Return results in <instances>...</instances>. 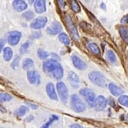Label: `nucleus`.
I'll use <instances>...</instances> for the list:
<instances>
[{
    "instance_id": "9d476101",
    "label": "nucleus",
    "mask_w": 128,
    "mask_h": 128,
    "mask_svg": "<svg viewBox=\"0 0 128 128\" xmlns=\"http://www.w3.org/2000/svg\"><path fill=\"white\" fill-rule=\"evenodd\" d=\"M107 104H108L107 99L104 96H99L95 99L93 107H94L97 111H102L106 108Z\"/></svg>"
},
{
    "instance_id": "39448f33",
    "label": "nucleus",
    "mask_w": 128,
    "mask_h": 128,
    "mask_svg": "<svg viewBox=\"0 0 128 128\" xmlns=\"http://www.w3.org/2000/svg\"><path fill=\"white\" fill-rule=\"evenodd\" d=\"M80 94L85 98L87 103L90 106L93 107L96 99V94L94 92L88 88H83L80 90Z\"/></svg>"
},
{
    "instance_id": "2eb2a0df",
    "label": "nucleus",
    "mask_w": 128,
    "mask_h": 128,
    "mask_svg": "<svg viewBox=\"0 0 128 128\" xmlns=\"http://www.w3.org/2000/svg\"><path fill=\"white\" fill-rule=\"evenodd\" d=\"M46 90L47 94L48 97L53 100H58V96H57L55 88H54V84L51 82H49L46 84Z\"/></svg>"
},
{
    "instance_id": "4be33fe9",
    "label": "nucleus",
    "mask_w": 128,
    "mask_h": 128,
    "mask_svg": "<svg viewBox=\"0 0 128 128\" xmlns=\"http://www.w3.org/2000/svg\"><path fill=\"white\" fill-rule=\"evenodd\" d=\"M34 62L31 58H26L22 63V68L24 70H29L34 66Z\"/></svg>"
},
{
    "instance_id": "20e7f679",
    "label": "nucleus",
    "mask_w": 128,
    "mask_h": 128,
    "mask_svg": "<svg viewBox=\"0 0 128 128\" xmlns=\"http://www.w3.org/2000/svg\"><path fill=\"white\" fill-rule=\"evenodd\" d=\"M56 89L59 97L62 102L65 104L67 103L69 99V95H68V90L66 84L62 82H58L56 84Z\"/></svg>"
},
{
    "instance_id": "f3484780",
    "label": "nucleus",
    "mask_w": 128,
    "mask_h": 128,
    "mask_svg": "<svg viewBox=\"0 0 128 128\" xmlns=\"http://www.w3.org/2000/svg\"><path fill=\"white\" fill-rule=\"evenodd\" d=\"M108 88H109V90L112 94L114 95V96H121L124 93V90H122L120 86L114 83H110L108 84Z\"/></svg>"
},
{
    "instance_id": "58836bf2",
    "label": "nucleus",
    "mask_w": 128,
    "mask_h": 128,
    "mask_svg": "<svg viewBox=\"0 0 128 128\" xmlns=\"http://www.w3.org/2000/svg\"><path fill=\"white\" fill-rule=\"evenodd\" d=\"M0 112H3V113H6V109L3 107V106H2V105L0 104Z\"/></svg>"
},
{
    "instance_id": "b1692460",
    "label": "nucleus",
    "mask_w": 128,
    "mask_h": 128,
    "mask_svg": "<svg viewBox=\"0 0 128 128\" xmlns=\"http://www.w3.org/2000/svg\"><path fill=\"white\" fill-rule=\"evenodd\" d=\"M106 58L110 62L114 64L116 62V56L112 50H108L106 52Z\"/></svg>"
},
{
    "instance_id": "2f4dec72",
    "label": "nucleus",
    "mask_w": 128,
    "mask_h": 128,
    "mask_svg": "<svg viewBox=\"0 0 128 128\" xmlns=\"http://www.w3.org/2000/svg\"><path fill=\"white\" fill-rule=\"evenodd\" d=\"M29 46H30V44L28 42H25V43H24V44L20 46V54H25V53L27 52V51H28V49L29 48Z\"/></svg>"
},
{
    "instance_id": "1a4fd4ad",
    "label": "nucleus",
    "mask_w": 128,
    "mask_h": 128,
    "mask_svg": "<svg viewBox=\"0 0 128 128\" xmlns=\"http://www.w3.org/2000/svg\"><path fill=\"white\" fill-rule=\"evenodd\" d=\"M48 22L46 17H39L34 19L30 24V28L34 30H40L44 28Z\"/></svg>"
},
{
    "instance_id": "cd10ccee",
    "label": "nucleus",
    "mask_w": 128,
    "mask_h": 128,
    "mask_svg": "<svg viewBox=\"0 0 128 128\" xmlns=\"http://www.w3.org/2000/svg\"><path fill=\"white\" fill-rule=\"evenodd\" d=\"M128 28L126 27H121L120 28V34L122 37V38L124 40L125 42H128Z\"/></svg>"
},
{
    "instance_id": "c9c22d12",
    "label": "nucleus",
    "mask_w": 128,
    "mask_h": 128,
    "mask_svg": "<svg viewBox=\"0 0 128 128\" xmlns=\"http://www.w3.org/2000/svg\"><path fill=\"white\" fill-rule=\"evenodd\" d=\"M69 128H84L83 126H82L80 124H72V125L70 126Z\"/></svg>"
},
{
    "instance_id": "5701e85b",
    "label": "nucleus",
    "mask_w": 128,
    "mask_h": 128,
    "mask_svg": "<svg viewBox=\"0 0 128 128\" xmlns=\"http://www.w3.org/2000/svg\"><path fill=\"white\" fill-rule=\"evenodd\" d=\"M70 5L72 10L76 13H79L81 11V7L76 0H70Z\"/></svg>"
},
{
    "instance_id": "f03ea898",
    "label": "nucleus",
    "mask_w": 128,
    "mask_h": 128,
    "mask_svg": "<svg viewBox=\"0 0 128 128\" xmlns=\"http://www.w3.org/2000/svg\"><path fill=\"white\" fill-rule=\"evenodd\" d=\"M88 76L90 82L99 87H105L107 85V79L101 72L93 70L89 73Z\"/></svg>"
},
{
    "instance_id": "a878e982",
    "label": "nucleus",
    "mask_w": 128,
    "mask_h": 128,
    "mask_svg": "<svg viewBox=\"0 0 128 128\" xmlns=\"http://www.w3.org/2000/svg\"><path fill=\"white\" fill-rule=\"evenodd\" d=\"M22 18L26 20L27 21H30V20H32L34 19V17H35V14H34V12L32 11V10H28V11H26L24 12L22 14Z\"/></svg>"
},
{
    "instance_id": "6ab92c4d",
    "label": "nucleus",
    "mask_w": 128,
    "mask_h": 128,
    "mask_svg": "<svg viewBox=\"0 0 128 128\" xmlns=\"http://www.w3.org/2000/svg\"><path fill=\"white\" fill-rule=\"evenodd\" d=\"M87 47L88 48V50L94 54H96V55H99V54H100V49H99V46L96 43H93V42L89 43V44H88Z\"/></svg>"
},
{
    "instance_id": "bb28decb",
    "label": "nucleus",
    "mask_w": 128,
    "mask_h": 128,
    "mask_svg": "<svg viewBox=\"0 0 128 128\" xmlns=\"http://www.w3.org/2000/svg\"><path fill=\"white\" fill-rule=\"evenodd\" d=\"M12 97L7 93H0V102H8L12 100Z\"/></svg>"
},
{
    "instance_id": "f8f14e48",
    "label": "nucleus",
    "mask_w": 128,
    "mask_h": 128,
    "mask_svg": "<svg viewBox=\"0 0 128 128\" xmlns=\"http://www.w3.org/2000/svg\"><path fill=\"white\" fill-rule=\"evenodd\" d=\"M13 8L18 12H22L28 8V4L24 0H14L12 2Z\"/></svg>"
},
{
    "instance_id": "423d86ee",
    "label": "nucleus",
    "mask_w": 128,
    "mask_h": 128,
    "mask_svg": "<svg viewBox=\"0 0 128 128\" xmlns=\"http://www.w3.org/2000/svg\"><path fill=\"white\" fill-rule=\"evenodd\" d=\"M22 37V34L19 31H12L10 32L8 35L7 40L8 44L12 46L18 45Z\"/></svg>"
},
{
    "instance_id": "ea45409f",
    "label": "nucleus",
    "mask_w": 128,
    "mask_h": 128,
    "mask_svg": "<svg viewBox=\"0 0 128 128\" xmlns=\"http://www.w3.org/2000/svg\"><path fill=\"white\" fill-rule=\"evenodd\" d=\"M100 7L102 8V9H104V10H105V9H106V5H105L104 3H101V4H100Z\"/></svg>"
},
{
    "instance_id": "a211bd4d",
    "label": "nucleus",
    "mask_w": 128,
    "mask_h": 128,
    "mask_svg": "<svg viewBox=\"0 0 128 128\" xmlns=\"http://www.w3.org/2000/svg\"><path fill=\"white\" fill-rule=\"evenodd\" d=\"M13 50L10 48V47H6L3 49V59L4 61L9 62L12 59L13 57Z\"/></svg>"
},
{
    "instance_id": "7ed1b4c3",
    "label": "nucleus",
    "mask_w": 128,
    "mask_h": 128,
    "mask_svg": "<svg viewBox=\"0 0 128 128\" xmlns=\"http://www.w3.org/2000/svg\"><path fill=\"white\" fill-rule=\"evenodd\" d=\"M70 103L72 109L77 113H82L86 110V105L77 94L72 95Z\"/></svg>"
},
{
    "instance_id": "7c9ffc66",
    "label": "nucleus",
    "mask_w": 128,
    "mask_h": 128,
    "mask_svg": "<svg viewBox=\"0 0 128 128\" xmlns=\"http://www.w3.org/2000/svg\"><path fill=\"white\" fill-rule=\"evenodd\" d=\"M20 56H17L14 58V60H13L12 64H11V67H12L13 69H14V70H16V68H17V67L19 66V62H20Z\"/></svg>"
},
{
    "instance_id": "0eeeda50",
    "label": "nucleus",
    "mask_w": 128,
    "mask_h": 128,
    "mask_svg": "<svg viewBox=\"0 0 128 128\" xmlns=\"http://www.w3.org/2000/svg\"><path fill=\"white\" fill-rule=\"evenodd\" d=\"M27 78L30 83L33 85H39L41 82V77L36 70H30L27 72Z\"/></svg>"
},
{
    "instance_id": "f257e3e1",
    "label": "nucleus",
    "mask_w": 128,
    "mask_h": 128,
    "mask_svg": "<svg viewBox=\"0 0 128 128\" xmlns=\"http://www.w3.org/2000/svg\"><path fill=\"white\" fill-rule=\"evenodd\" d=\"M43 71L56 80H61L64 76V69L61 64L55 59H48L43 63Z\"/></svg>"
},
{
    "instance_id": "f704fd0d",
    "label": "nucleus",
    "mask_w": 128,
    "mask_h": 128,
    "mask_svg": "<svg viewBox=\"0 0 128 128\" xmlns=\"http://www.w3.org/2000/svg\"><path fill=\"white\" fill-rule=\"evenodd\" d=\"M128 14H127L126 16H124V17L122 18V19H121V22H122V24H127L128 23Z\"/></svg>"
},
{
    "instance_id": "412c9836",
    "label": "nucleus",
    "mask_w": 128,
    "mask_h": 128,
    "mask_svg": "<svg viewBox=\"0 0 128 128\" xmlns=\"http://www.w3.org/2000/svg\"><path fill=\"white\" fill-rule=\"evenodd\" d=\"M58 39L62 44L68 46L70 44V39L66 33H60L58 35Z\"/></svg>"
},
{
    "instance_id": "a19ab883",
    "label": "nucleus",
    "mask_w": 128,
    "mask_h": 128,
    "mask_svg": "<svg viewBox=\"0 0 128 128\" xmlns=\"http://www.w3.org/2000/svg\"><path fill=\"white\" fill-rule=\"evenodd\" d=\"M28 3H30V4H32V3L35 2V0H28Z\"/></svg>"
},
{
    "instance_id": "aec40b11",
    "label": "nucleus",
    "mask_w": 128,
    "mask_h": 128,
    "mask_svg": "<svg viewBox=\"0 0 128 128\" xmlns=\"http://www.w3.org/2000/svg\"><path fill=\"white\" fill-rule=\"evenodd\" d=\"M28 110H29V108L28 106H21L20 107H19V109L16 110L14 114L19 117H22L24 115H25V114L28 112Z\"/></svg>"
},
{
    "instance_id": "9b49d317",
    "label": "nucleus",
    "mask_w": 128,
    "mask_h": 128,
    "mask_svg": "<svg viewBox=\"0 0 128 128\" xmlns=\"http://www.w3.org/2000/svg\"><path fill=\"white\" fill-rule=\"evenodd\" d=\"M62 30V26L58 21H54L51 24V26L46 28V32L51 35H56L59 34Z\"/></svg>"
},
{
    "instance_id": "72a5a7b5",
    "label": "nucleus",
    "mask_w": 128,
    "mask_h": 128,
    "mask_svg": "<svg viewBox=\"0 0 128 128\" xmlns=\"http://www.w3.org/2000/svg\"><path fill=\"white\" fill-rule=\"evenodd\" d=\"M58 2V4L61 8H64L65 6H66V3H65V1L64 0H57Z\"/></svg>"
},
{
    "instance_id": "473e14b6",
    "label": "nucleus",
    "mask_w": 128,
    "mask_h": 128,
    "mask_svg": "<svg viewBox=\"0 0 128 128\" xmlns=\"http://www.w3.org/2000/svg\"><path fill=\"white\" fill-rule=\"evenodd\" d=\"M25 104H26L27 105L28 107H30V108H32V109L36 110L38 108V105H36V104H34V103H32V102H25Z\"/></svg>"
},
{
    "instance_id": "c85d7f7f",
    "label": "nucleus",
    "mask_w": 128,
    "mask_h": 128,
    "mask_svg": "<svg viewBox=\"0 0 128 128\" xmlns=\"http://www.w3.org/2000/svg\"><path fill=\"white\" fill-rule=\"evenodd\" d=\"M58 119V116H56V115H52L51 116V117H50V120H49V121H48L47 123H46L44 125H43L42 126V128H50V126L52 124V123L55 120H57Z\"/></svg>"
},
{
    "instance_id": "6e6552de",
    "label": "nucleus",
    "mask_w": 128,
    "mask_h": 128,
    "mask_svg": "<svg viewBox=\"0 0 128 128\" xmlns=\"http://www.w3.org/2000/svg\"><path fill=\"white\" fill-rule=\"evenodd\" d=\"M66 22L68 31L70 32L73 38L76 40H78L80 39V35L78 34V30L76 29V26L74 24V22H73L71 18L68 16H66Z\"/></svg>"
},
{
    "instance_id": "4468645a",
    "label": "nucleus",
    "mask_w": 128,
    "mask_h": 128,
    "mask_svg": "<svg viewBox=\"0 0 128 128\" xmlns=\"http://www.w3.org/2000/svg\"><path fill=\"white\" fill-rule=\"evenodd\" d=\"M68 81L70 85L74 88H78L80 86V80L77 74L73 71H70L68 74Z\"/></svg>"
},
{
    "instance_id": "4c0bfd02",
    "label": "nucleus",
    "mask_w": 128,
    "mask_h": 128,
    "mask_svg": "<svg viewBox=\"0 0 128 128\" xmlns=\"http://www.w3.org/2000/svg\"><path fill=\"white\" fill-rule=\"evenodd\" d=\"M34 119V116H33V115H29V116H28L26 119H25V120H26V122H31V121L33 120Z\"/></svg>"
},
{
    "instance_id": "e433bc0d",
    "label": "nucleus",
    "mask_w": 128,
    "mask_h": 128,
    "mask_svg": "<svg viewBox=\"0 0 128 128\" xmlns=\"http://www.w3.org/2000/svg\"><path fill=\"white\" fill-rule=\"evenodd\" d=\"M4 46V40L1 39L0 40V52H2L3 49V47Z\"/></svg>"
},
{
    "instance_id": "ddd939ff",
    "label": "nucleus",
    "mask_w": 128,
    "mask_h": 128,
    "mask_svg": "<svg viewBox=\"0 0 128 128\" xmlns=\"http://www.w3.org/2000/svg\"><path fill=\"white\" fill-rule=\"evenodd\" d=\"M71 59L74 67L78 68V69H79V70H85L87 68V65H86V63L83 62L78 56L72 55L71 56Z\"/></svg>"
},
{
    "instance_id": "dca6fc26",
    "label": "nucleus",
    "mask_w": 128,
    "mask_h": 128,
    "mask_svg": "<svg viewBox=\"0 0 128 128\" xmlns=\"http://www.w3.org/2000/svg\"><path fill=\"white\" fill-rule=\"evenodd\" d=\"M34 9L37 14H43L46 11V0H35Z\"/></svg>"
},
{
    "instance_id": "393cba45",
    "label": "nucleus",
    "mask_w": 128,
    "mask_h": 128,
    "mask_svg": "<svg viewBox=\"0 0 128 128\" xmlns=\"http://www.w3.org/2000/svg\"><path fill=\"white\" fill-rule=\"evenodd\" d=\"M37 56L41 60H45L50 56V53L48 51L43 50L42 49H38L37 50Z\"/></svg>"
},
{
    "instance_id": "c756f323",
    "label": "nucleus",
    "mask_w": 128,
    "mask_h": 128,
    "mask_svg": "<svg viewBox=\"0 0 128 128\" xmlns=\"http://www.w3.org/2000/svg\"><path fill=\"white\" fill-rule=\"evenodd\" d=\"M118 102L122 106L128 107V97L127 95H121L118 98Z\"/></svg>"
}]
</instances>
